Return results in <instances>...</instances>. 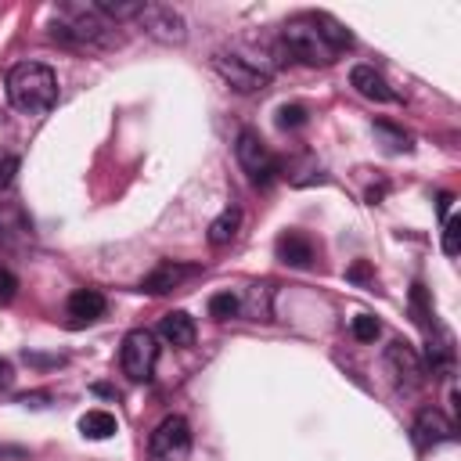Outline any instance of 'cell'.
<instances>
[{
    "label": "cell",
    "mask_w": 461,
    "mask_h": 461,
    "mask_svg": "<svg viewBox=\"0 0 461 461\" xmlns=\"http://www.w3.org/2000/svg\"><path fill=\"white\" fill-rule=\"evenodd\" d=\"M7 101L22 115H47L58 104V76L43 61H18L7 79Z\"/></svg>",
    "instance_id": "obj_1"
},
{
    "label": "cell",
    "mask_w": 461,
    "mask_h": 461,
    "mask_svg": "<svg viewBox=\"0 0 461 461\" xmlns=\"http://www.w3.org/2000/svg\"><path fill=\"white\" fill-rule=\"evenodd\" d=\"M281 50L299 61V65H331L339 54L331 50V43L324 40V29H321V14L310 11V14H295L281 25Z\"/></svg>",
    "instance_id": "obj_2"
},
{
    "label": "cell",
    "mask_w": 461,
    "mask_h": 461,
    "mask_svg": "<svg viewBox=\"0 0 461 461\" xmlns=\"http://www.w3.org/2000/svg\"><path fill=\"white\" fill-rule=\"evenodd\" d=\"M50 36L72 47H104L112 43V25L94 11V4H65L50 22Z\"/></svg>",
    "instance_id": "obj_3"
},
{
    "label": "cell",
    "mask_w": 461,
    "mask_h": 461,
    "mask_svg": "<svg viewBox=\"0 0 461 461\" xmlns=\"http://www.w3.org/2000/svg\"><path fill=\"white\" fill-rule=\"evenodd\" d=\"M212 65H216V72L227 79V86L238 90V94H256V90H263V86L270 83V76H274L270 65H259V61H252V58H245V54H238V50L216 54Z\"/></svg>",
    "instance_id": "obj_4"
},
{
    "label": "cell",
    "mask_w": 461,
    "mask_h": 461,
    "mask_svg": "<svg viewBox=\"0 0 461 461\" xmlns=\"http://www.w3.org/2000/svg\"><path fill=\"white\" fill-rule=\"evenodd\" d=\"M234 155H238L241 169L249 173V180H252L256 187H267V184H274V180H277V173H281L277 158L270 155L267 140H263V137H259L256 130H241V133H238Z\"/></svg>",
    "instance_id": "obj_5"
},
{
    "label": "cell",
    "mask_w": 461,
    "mask_h": 461,
    "mask_svg": "<svg viewBox=\"0 0 461 461\" xmlns=\"http://www.w3.org/2000/svg\"><path fill=\"white\" fill-rule=\"evenodd\" d=\"M119 364H122V375L130 382H148L155 364H158V342L148 328H133L126 331L122 346H119Z\"/></svg>",
    "instance_id": "obj_6"
},
{
    "label": "cell",
    "mask_w": 461,
    "mask_h": 461,
    "mask_svg": "<svg viewBox=\"0 0 461 461\" xmlns=\"http://www.w3.org/2000/svg\"><path fill=\"white\" fill-rule=\"evenodd\" d=\"M151 461H187L191 454V425L180 414H169L155 425L151 439H148Z\"/></svg>",
    "instance_id": "obj_7"
},
{
    "label": "cell",
    "mask_w": 461,
    "mask_h": 461,
    "mask_svg": "<svg viewBox=\"0 0 461 461\" xmlns=\"http://www.w3.org/2000/svg\"><path fill=\"white\" fill-rule=\"evenodd\" d=\"M137 22H140V29H144L151 40H158V43H184V40H187V22H184V14L173 11V7H166V4H144V11L137 14Z\"/></svg>",
    "instance_id": "obj_8"
},
{
    "label": "cell",
    "mask_w": 461,
    "mask_h": 461,
    "mask_svg": "<svg viewBox=\"0 0 461 461\" xmlns=\"http://www.w3.org/2000/svg\"><path fill=\"white\" fill-rule=\"evenodd\" d=\"M385 371L393 375V385L396 389H418L425 382V367H421L418 353L407 342H393L385 349Z\"/></svg>",
    "instance_id": "obj_9"
},
{
    "label": "cell",
    "mask_w": 461,
    "mask_h": 461,
    "mask_svg": "<svg viewBox=\"0 0 461 461\" xmlns=\"http://www.w3.org/2000/svg\"><path fill=\"white\" fill-rule=\"evenodd\" d=\"M32 241V220L22 205L0 202V245L4 249H25Z\"/></svg>",
    "instance_id": "obj_10"
},
{
    "label": "cell",
    "mask_w": 461,
    "mask_h": 461,
    "mask_svg": "<svg viewBox=\"0 0 461 461\" xmlns=\"http://www.w3.org/2000/svg\"><path fill=\"white\" fill-rule=\"evenodd\" d=\"M414 436H418L421 447H436V443H450V439L457 436V429H454V421H450L443 411L425 407V411H418V418H414Z\"/></svg>",
    "instance_id": "obj_11"
},
{
    "label": "cell",
    "mask_w": 461,
    "mask_h": 461,
    "mask_svg": "<svg viewBox=\"0 0 461 461\" xmlns=\"http://www.w3.org/2000/svg\"><path fill=\"white\" fill-rule=\"evenodd\" d=\"M104 295L97 292V288H76L72 295H68V303H65V310H68V324L72 328H83V324H94L97 317H104Z\"/></svg>",
    "instance_id": "obj_12"
},
{
    "label": "cell",
    "mask_w": 461,
    "mask_h": 461,
    "mask_svg": "<svg viewBox=\"0 0 461 461\" xmlns=\"http://www.w3.org/2000/svg\"><path fill=\"white\" fill-rule=\"evenodd\" d=\"M349 83H353V90L360 94V97H367V101H378V104H393V101H400V94L371 68V65H357L353 72H349Z\"/></svg>",
    "instance_id": "obj_13"
},
{
    "label": "cell",
    "mask_w": 461,
    "mask_h": 461,
    "mask_svg": "<svg viewBox=\"0 0 461 461\" xmlns=\"http://www.w3.org/2000/svg\"><path fill=\"white\" fill-rule=\"evenodd\" d=\"M277 259L288 263V267H310L313 263V241L303 234V230H285L274 245Z\"/></svg>",
    "instance_id": "obj_14"
},
{
    "label": "cell",
    "mask_w": 461,
    "mask_h": 461,
    "mask_svg": "<svg viewBox=\"0 0 461 461\" xmlns=\"http://www.w3.org/2000/svg\"><path fill=\"white\" fill-rule=\"evenodd\" d=\"M198 267H184V263H158L144 281H140V292L148 295H162V292H173L184 277H191Z\"/></svg>",
    "instance_id": "obj_15"
},
{
    "label": "cell",
    "mask_w": 461,
    "mask_h": 461,
    "mask_svg": "<svg viewBox=\"0 0 461 461\" xmlns=\"http://www.w3.org/2000/svg\"><path fill=\"white\" fill-rule=\"evenodd\" d=\"M158 335L169 342V346H191L194 342V317L184 313V310H173L158 321Z\"/></svg>",
    "instance_id": "obj_16"
},
{
    "label": "cell",
    "mask_w": 461,
    "mask_h": 461,
    "mask_svg": "<svg viewBox=\"0 0 461 461\" xmlns=\"http://www.w3.org/2000/svg\"><path fill=\"white\" fill-rule=\"evenodd\" d=\"M238 227H241V212L230 205V209H223V212L209 223V234H205V238H209V245H212V249H223V245H230V241H234Z\"/></svg>",
    "instance_id": "obj_17"
},
{
    "label": "cell",
    "mask_w": 461,
    "mask_h": 461,
    "mask_svg": "<svg viewBox=\"0 0 461 461\" xmlns=\"http://www.w3.org/2000/svg\"><path fill=\"white\" fill-rule=\"evenodd\" d=\"M115 429H119L115 414H108V411H101V407H94V411H86V414L79 418V432H83L86 439H108V436H115Z\"/></svg>",
    "instance_id": "obj_18"
},
{
    "label": "cell",
    "mask_w": 461,
    "mask_h": 461,
    "mask_svg": "<svg viewBox=\"0 0 461 461\" xmlns=\"http://www.w3.org/2000/svg\"><path fill=\"white\" fill-rule=\"evenodd\" d=\"M94 11L108 22V18H115V22H126V18H137L140 11H144V0H94Z\"/></svg>",
    "instance_id": "obj_19"
},
{
    "label": "cell",
    "mask_w": 461,
    "mask_h": 461,
    "mask_svg": "<svg viewBox=\"0 0 461 461\" xmlns=\"http://www.w3.org/2000/svg\"><path fill=\"white\" fill-rule=\"evenodd\" d=\"M238 310H241V303H238L234 292H216V295L209 299V317H212V321H230Z\"/></svg>",
    "instance_id": "obj_20"
},
{
    "label": "cell",
    "mask_w": 461,
    "mask_h": 461,
    "mask_svg": "<svg viewBox=\"0 0 461 461\" xmlns=\"http://www.w3.org/2000/svg\"><path fill=\"white\" fill-rule=\"evenodd\" d=\"M349 331H353L357 342H375V339L382 335V324H378L371 313H357V317L349 321Z\"/></svg>",
    "instance_id": "obj_21"
},
{
    "label": "cell",
    "mask_w": 461,
    "mask_h": 461,
    "mask_svg": "<svg viewBox=\"0 0 461 461\" xmlns=\"http://www.w3.org/2000/svg\"><path fill=\"white\" fill-rule=\"evenodd\" d=\"M306 122V108L303 104H281L277 108V126L281 130H299Z\"/></svg>",
    "instance_id": "obj_22"
},
{
    "label": "cell",
    "mask_w": 461,
    "mask_h": 461,
    "mask_svg": "<svg viewBox=\"0 0 461 461\" xmlns=\"http://www.w3.org/2000/svg\"><path fill=\"white\" fill-rule=\"evenodd\" d=\"M375 133L385 137V148H389V151H407V148H411V137L400 133V130H393L389 122H375Z\"/></svg>",
    "instance_id": "obj_23"
},
{
    "label": "cell",
    "mask_w": 461,
    "mask_h": 461,
    "mask_svg": "<svg viewBox=\"0 0 461 461\" xmlns=\"http://www.w3.org/2000/svg\"><path fill=\"white\" fill-rule=\"evenodd\" d=\"M461 249V220L457 216H447L443 220V252L447 256H457Z\"/></svg>",
    "instance_id": "obj_24"
},
{
    "label": "cell",
    "mask_w": 461,
    "mask_h": 461,
    "mask_svg": "<svg viewBox=\"0 0 461 461\" xmlns=\"http://www.w3.org/2000/svg\"><path fill=\"white\" fill-rule=\"evenodd\" d=\"M14 173H18V158H14V155H7V151H0V191L14 180Z\"/></svg>",
    "instance_id": "obj_25"
},
{
    "label": "cell",
    "mask_w": 461,
    "mask_h": 461,
    "mask_svg": "<svg viewBox=\"0 0 461 461\" xmlns=\"http://www.w3.org/2000/svg\"><path fill=\"white\" fill-rule=\"evenodd\" d=\"M14 274L11 270H0V303H11L14 299Z\"/></svg>",
    "instance_id": "obj_26"
},
{
    "label": "cell",
    "mask_w": 461,
    "mask_h": 461,
    "mask_svg": "<svg viewBox=\"0 0 461 461\" xmlns=\"http://www.w3.org/2000/svg\"><path fill=\"white\" fill-rule=\"evenodd\" d=\"M11 382H14V367H11V360L0 357V389H11Z\"/></svg>",
    "instance_id": "obj_27"
},
{
    "label": "cell",
    "mask_w": 461,
    "mask_h": 461,
    "mask_svg": "<svg viewBox=\"0 0 461 461\" xmlns=\"http://www.w3.org/2000/svg\"><path fill=\"white\" fill-rule=\"evenodd\" d=\"M436 202H439V216L447 220V212H450V202H454V194H450V191H443V194H439Z\"/></svg>",
    "instance_id": "obj_28"
}]
</instances>
